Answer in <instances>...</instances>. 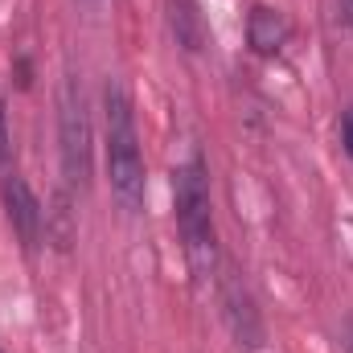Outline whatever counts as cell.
<instances>
[{
    "label": "cell",
    "mask_w": 353,
    "mask_h": 353,
    "mask_svg": "<svg viewBox=\"0 0 353 353\" xmlns=\"http://www.w3.org/2000/svg\"><path fill=\"white\" fill-rule=\"evenodd\" d=\"M103 128H107V176H111V193L123 210H140L144 205V152H140V132H136V111H132V94L123 90L119 79H111L103 87Z\"/></svg>",
    "instance_id": "6da1fadb"
},
{
    "label": "cell",
    "mask_w": 353,
    "mask_h": 353,
    "mask_svg": "<svg viewBox=\"0 0 353 353\" xmlns=\"http://www.w3.org/2000/svg\"><path fill=\"white\" fill-rule=\"evenodd\" d=\"M176 230L185 239L189 263L197 275H210L218 267V234H214V197H210V169L201 157H189L173 176Z\"/></svg>",
    "instance_id": "7a4b0ae2"
},
{
    "label": "cell",
    "mask_w": 353,
    "mask_h": 353,
    "mask_svg": "<svg viewBox=\"0 0 353 353\" xmlns=\"http://www.w3.org/2000/svg\"><path fill=\"white\" fill-rule=\"evenodd\" d=\"M58 148H62V176L70 189L90 185V115L83 83L66 74L62 94H58Z\"/></svg>",
    "instance_id": "3957f363"
},
{
    "label": "cell",
    "mask_w": 353,
    "mask_h": 353,
    "mask_svg": "<svg viewBox=\"0 0 353 353\" xmlns=\"http://www.w3.org/2000/svg\"><path fill=\"white\" fill-rule=\"evenodd\" d=\"M0 201H4L8 226H12V234L21 239V247H25V251H37L41 230H46V210H41L37 193L29 189V181L21 173H4V181H0Z\"/></svg>",
    "instance_id": "277c9868"
},
{
    "label": "cell",
    "mask_w": 353,
    "mask_h": 353,
    "mask_svg": "<svg viewBox=\"0 0 353 353\" xmlns=\"http://www.w3.org/2000/svg\"><path fill=\"white\" fill-rule=\"evenodd\" d=\"M222 312H226V325H230V333H234V341L243 350H259L263 345V337H267L263 316L255 308L251 288L234 271H226V279H222Z\"/></svg>",
    "instance_id": "5b68a950"
},
{
    "label": "cell",
    "mask_w": 353,
    "mask_h": 353,
    "mask_svg": "<svg viewBox=\"0 0 353 353\" xmlns=\"http://www.w3.org/2000/svg\"><path fill=\"white\" fill-rule=\"evenodd\" d=\"M288 37H292V25H288V17L279 8L251 4V12H247V46H251V54L275 58V54H283Z\"/></svg>",
    "instance_id": "8992f818"
},
{
    "label": "cell",
    "mask_w": 353,
    "mask_h": 353,
    "mask_svg": "<svg viewBox=\"0 0 353 353\" xmlns=\"http://www.w3.org/2000/svg\"><path fill=\"white\" fill-rule=\"evenodd\" d=\"M169 25L185 54H197L205 46V17L197 0H169Z\"/></svg>",
    "instance_id": "52a82bcc"
},
{
    "label": "cell",
    "mask_w": 353,
    "mask_h": 353,
    "mask_svg": "<svg viewBox=\"0 0 353 353\" xmlns=\"http://www.w3.org/2000/svg\"><path fill=\"white\" fill-rule=\"evenodd\" d=\"M12 165V136H8V115H4V99H0V169Z\"/></svg>",
    "instance_id": "ba28073f"
},
{
    "label": "cell",
    "mask_w": 353,
    "mask_h": 353,
    "mask_svg": "<svg viewBox=\"0 0 353 353\" xmlns=\"http://www.w3.org/2000/svg\"><path fill=\"white\" fill-rule=\"evenodd\" d=\"M341 148H345V157L353 161V103L341 111Z\"/></svg>",
    "instance_id": "9c48e42d"
},
{
    "label": "cell",
    "mask_w": 353,
    "mask_h": 353,
    "mask_svg": "<svg viewBox=\"0 0 353 353\" xmlns=\"http://www.w3.org/2000/svg\"><path fill=\"white\" fill-rule=\"evenodd\" d=\"M17 87H21V90L33 87V70H29V58H21V62H17Z\"/></svg>",
    "instance_id": "30bf717a"
},
{
    "label": "cell",
    "mask_w": 353,
    "mask_h": 353,
    "mask_svg": "<svg viewBox=\"0 0 353 353\" xmlns=\"http://www.w3.org/2000/svg\"><path fill=\"white\" fill-rule=\"evenodd\" d=\"M341 345H345V353H353V316L345 321V333H341Z\"/></svg>",
    "instance_id": "8fae6325"
},
{
    "label": "cell",
    "mask_w": 353,
    "mask_h": 353,
    "mask_svg": "<svg viewBox=\"0 0 353 353\" xmlns=\"http://www.w3.org/2000/svg\"><path fill=\"white\" fill-rule=\"evenodd\" d=\"M341 17H345V25L353 29V0H341Z\"/></svg>",
    "instance_id": "7c38bea8"
},
{
    "label": "cell",
    "mask_w": 353,
    "mask_h": 353,
    "mask_svg": "<svg viewBox=\"0 0 353 353\" xmlns=\"http://www.w3.org/2000/svg\"><path fill=\"white\" fill-rule=\"evenodd\" d=\"M79 4H87V8H94V4H99V0H79Z\"/></svg>",
    "instance_id": "4fadbf2b"
},
{
    "label": "cell",
    "mask_w": 353,
    "mask_h": 353,
    "mask_svg": "<svg viewBox=\"0 0 353 353\" xmlns=\"http://www.w3.org/2000/svg\"><path fill=\"white\" fill-rule=\"evenodd\" d=\"M0 353H4V350H0Z\"/></svg>",
    "instance_id": "5bb4252c"
}]
</instances>
